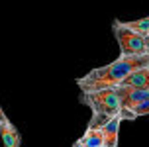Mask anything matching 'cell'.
<instances>
[{
	"mask_svg": "<svg viewBox=\"0 0 149 147\" xmlns=\"http://www.w3.org/2000/svg\"><path fill=\"white\" fill-rule=\"evenodd\" d=\"M147 61L149 53H143V55H122L120 53L116 61L108 63L106 67H98L94 71H90L82 79H77V86L81 88V92H90V90H98V88L106 86H118L126 75H130L139 67H145Z\"/></svg>",
	"mask_w": 149,
	"mask_h": 147,
	"instance_id": "6da1fadb",
	"label": "cell"
},
{
	"mask_svg": "<svg viewBox=\"0 0 149 147\" xmlns=\"http://www.w3.org/2000/svg\"><path fill=\"white\" fill-rule=\"evenodd\" d=\"M79 100L92 110L90 124H104L114 114L124 112V102H122L116 86H106V88H98V90H90V92H81Z\"/></svg>",
	"mask_w": 149,
	"mask_h": 147,
	"instance_id": "7a4b0ae2",
	"label": "cell"
},
{
	"mask_svg": "<svg viewBox=\"0 0 149 147\" xmlns=\"http://www.w3.org/2000/svg\"><path fill=\"white\" fill-rule=\"evenodd\" d=\"M112 31H114V37L118 41L122 55H143V53H149L145 37H141L139 33H135L132 29H127L120 20H114Z\"/></svg>",
	"mask_w": 149,
	"mask_h": 147,
	"instance_id": "3957f363",
	"label": "cell"
},
{
	"mask_svg": "<svg viewBox=\"0 0 149 147\" xmlns=\"http://www.w3.org/2000/svg\"><path fill=\"white\" fill-rule=\"evenodd\" d=\"M126 120H135L127 110L118 112L112 118H108L104 124H100L102 127V147H118V137H120V125Z\"/></svg>",
	"mask_w": 149,
	"mask_h": 147,
	"instance_id": "277c9868",
	"label": "cell"
},
{
	"mask_svg": "<svg viewBox=\"0 0 149 147\" xmlns=\"http://www.w3.org/2000/svg\"><path fill=\"white\" fill-rule=\"evenodd\" d=\"M0 137H2L4 147H20V143H22V137L16 130V125L6 116L0 118Z\"/></svg>",
	"mask_w": 149,
	"mask_h": 147,
	"instance_id": "5b68a950",
	"label": "cell"
},
{
	"mask_svg": "<svg viewBox=\"0 0 149 147\" xmlns=\"http://www.w3.org/2000/svg\"><path fill=\"white\" fill-rule=\"evenodd\" d=\"M118 86H132V88H147L149 86V69L147 65L139 67L132 71L130 75H126L122 81H120Z\"/></svg>",
	"mask_w": 149,
	"mask_h": 147,
	"instance_id": "8992f818",
	"label": "cell"
},
{
	"mask_svg": "<svg viewBox=\"0 0 149 147\" xmlns=\"http://www.w3.org/2000/svg\"><path fill=\"white\" fill-rule=\"evenodd\" d=\"M86 147H102V127L100 124H88L84 135L81 137Z\"/></svg>",
	"mask_w": 149,
	"mask_h": 147,
	"instance_id": "52a82bcc",
	"label": "cell"
},
{
	"mask_svg": "<svg viewBox=\"0 0 149 147\" xmlns=\"http://www.w3.org/2000/svg\"><path fill=\"white\" fill-rule=\"evenodd\" d=\"M127 29H132L135 33H139L141 37H145L149 33V16L141 18V20H134V22H122Z\"/></svg>",
	"mask_w": 149,
	"mask_h": 147,
	"instance_id": "ba28073f",
	"label": "cell"
},
{
	"mask_svg": "<svg viewBox=\"0 0 149 147\" xmlns=\"http://www.w3.org/2000/svg\"><path fill=\"white\" fill-rule=\"evenodd\" d=\"M127 112H130L134 118L149 114V98H147V100H141V102H135L134 106H130V108H127Z\"/></svg>",
	"mask_w": 149,
	"mask_h": 147,
	"instance_id": "9c48e42d",
	"label": "cell"
},
{
	"mask_svg": "<svg viewBox=\"0 0 149 147\" xmlns=\"http://www.w3.org/2000/svg\"><path fill=\"white\" fill-rule=\"evenodd\" d=\"M145 43H147V49H149V33L145 36Z\"/></svg>",
	"mask_w": 149,
	"mask_h": 147,
	"instance_id": "30bf717a",
	"label": "cell"
},
{
	"mask_svg": "<svg viewBox=\"0 0 149 147\" xmlns=\"http://www.w3.org/2000/svg\"><path fill=\"white\" fill-rule=\"evenodd\" d=\"M147 69H149V61H147Z\"/></svg>",
	"mask_w": 149,
	"mask_h": 147,
	"instance_id": "8fae6325",
	"label": "cell"
}]
</instances>
